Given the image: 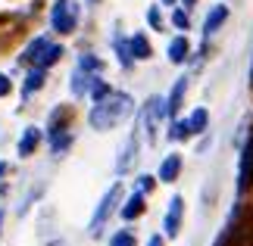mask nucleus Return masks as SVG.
<instances>
[{"label":"nucleus","mask_w":253,"mask_h":246,"mask_svg":"<svg viewBox=\"0 0 253 246\" xmlns=\"http://www.w3.org/2000/svg\"><path fill=\"white\" fill-rule=\"evenodd\" d=\"M131 112H134V100H131V97L122 94V91H110L103 100L94 103V109H91V115H87V122H91L94 131H110V128L122 125Z\"/></svg>","instance_id":"nucleus-1"},{"label":"nucleus","mask_w":253,"mask_h":246,"mask_svg":"<svg viewBox=\"0 0 253 246\" xmlns=\"http://www.w3.org/2000/svg\"><path fill=\"white\" fill-rule=\"evenodd\" d=\"M50 25L60 35H72L75 25H79V3L75 0H56L50 9Z\"/></svg>","instance_id":"nucleus-2"},{"label":"nucleus","mask_w":253,"mask_h":246,"mask_svg":"<svg viewBox=\"0 0 253 246\" xmlns=\"http://www.w3.org/2000/svg\"><path fill=\"white\" fill-rule=\"evenodd\" d=\"M122 200V184H113L110 190H106V196L100 200V206H97V212H94V218H91V234L97 237L100 234V228L106 224V218L113 215V209H116V203Z\"/></svg>","instance_id":"nucleus-3"},{"label":"nucleus","mask_w":253,"mask_h":246,"mask_svg":"<svg viewBox=\"0 0 253 246\" xmlns=\"http://www.w3.org/2000/svg\"><path fill=\"white\" fill-rule=\"evenodd\" d=\"M138 150H141V131L134 128V131L128 134V141H125V146H122V156L116 159V172H128L131 162L138 159Z\"/></svg>","instance_id":"nucleus-4"},{"label":"nucleus","mask_w":253,"mask_h":246,"mask_svg":"<svg viewBox=\"0 0 253 246\" xmlns=\"http://www.w3.org/2000/svg\"><path fill=\"white\" fill-rule=\"evenodd\" d=\"M166 97H153V100L147 103V109H144V122H147V134L153 137L157 134V125L166 119Z\"/></svg>","instance_id":"nucleus-5"},{"label":"nucleus","mask_w":253,"mask_h":246,"mask_svg":"<svg viewBox=\"0 0 253 246\" xmlns=\"http://www.w3.org/2000/svg\"><path fill=\"white\" fill-rule=\"evenodd\" d=\"M181 212H184V200H181V196H172V200H169V212H166V221H163L166 237H178V231H181Z\"/></svg>","instance_id":"nucleus-6"},{"label":"nucleus","mask_w":253,"mask_h":246,"mask_svg":"<svg viewBox=\"0 0 253 246\" xmlns=\"http://www.w3.org/2000/svg\"><path fill=\"white\" fill-rule=\"evenodd\" d=\"M253 181V137L247 141L244 153H241V175H238V190H247V184Z\"/></svg>","instance_id":"nucleus-7"},{"label":"nucleus","mask_w":253,"mask_h":246,"mask_svg":"<svg viewBox=\"0 0 253 246\" xmlns=\"http://www.w3.org/2000/svg\"><path fill=\"white\" fill-rule=\"evenodd\" d=\"M225 19H228V6H212L210 9V13H207V22H203V35H212V32H219V28H222V22H225Z\"/></svg>","instance_id":"nucleus-8"},{"label":"nucleus","mask_w":253,"mask_h":246,"mask_svg":"<svg viewBox=\"0 0 253 246\" xmlns=\"http://www.w3.org/2000/svg\"><path fill=\"white\" fill-rule=\"evenodd\" d=\"M184 94H188V78H178V81H175V87H172V94L166 97V112H169V115H175V112L181 109Z\"/></svg>","instance_id":"nucleus-9"},{"label":"nucleus","mask_w":253,"mask_h":246,"mask_svg":"<svg viewBox=\"0 0 253 246\" xmlns=\"http://www.w3.org/2000/svg\"><path fill=\"white\" fill-rule=\"evenodd\" d=\"M38 143H41V131L32 125V128H25V134H22V141H19V156L22 159H28L35 150H38Z\"/></svg>","instance_id":"nucleus-10"},{"label":"nucleus","mask_w":253,"mask_h":246,"mask_svg":"<svg viewBox=\"0 0 253 246\" xmlns=\"http://www.w3.org/2000/svg\"><path fill=\"white\" fill-rule=\"evenodd\" d=\"M94 84H97V78H94L91 72H82V69H75V75H72V94H75V97L91 94Z\"/></svg>","instance_id":"nucleus-11"},{"label":"nucleus","mask_w":253,"mask_h":246,"mask_svg":"<svg viewBox=\"0 0 253 246\" xmlns=\"http://www.w3.org/2000/svg\"><path fill=\"white\" fill-rule=\"evenodd\" d=\"M178 169H181V156H178V153L166 156V159H163V165H160V181L172 184L175 178H178Z\"/></svg>","instance_id":"nucleus-12"},{"label":"nucleus","mask_w":253,"mask_h":246,"mask_svg":"<svg viewBox=\"0 0 253 246\" xmlns=\"http://www.w3.org/2000/svg\"><path fill=\"white\" fill-rule=\"evenodd\" d=\"M128 50H131L134 60H150V56H153V50H150V44H147L144 35H131L128 37Z\"/></svg>","instance_id":"nucleus-13"},{"label":"nucleus","mask_w":253,"mask_h":246,"mask_svg":"<svg viewBox=\"0 0 253 246\" xmlns=\"http://www.w3.org/2000/svg\"><path fill=\"white\" fill-rule=\"evenodd\" d=\"M188 50H191V47H188V37L178 35V37H175V41L169 44V60H172L175 66H181L184 60H188Z\"/></svg>","instance_id":"nucleus-14"},{"label":"nucleus","mask_w":253,"mask_h":246,"mask_svg":"<svg viewBox=\"0 0 253 246\" xmlns=\"http://www.w3.org/2000/svg\"><path fill=\"white\" fill-rule=\"evenodd\" d=\"M141 212H144V193H131L128 203L122 206V218H125V221H134Z\"/></svg>","instance_id":"nucleus-15"},{"label":"nucleus","mask_w":253,"mask_h":246,"mask_svg":"<svg viewBox=\"0 0 253 246\" xmlns=\"http://www.w3.org/2000/svg\"><path fill=\"white\" fill-rule=\"evenodd\" d=\"M60 56H63V47H60V44H47V47H44V53L38 56L35 69H50L56 60H60Z\"/></svg>","instance_id":"nucleus-16"},{"label":"nucleus","mask_w":253,"mask_h":246,"mask_svg":"<svg viewBox=\"0 0 253 246\" xmlns=\"http://www.w3.org/2000/svg\"><path fill=\"white\" fill-rule=\"evenodd\" d=\"M41 87H44V69H32V72H28V78H25L22 94H25V97H32L35 91H41Z\"/></svg>","instance_id":"nucleus-17"},{"label":"nucleus","mask_w":253,"mask_h":246,"mask_svg":"<svg viewBox=\"0 0 253 246\" xmlns=\"http://www.w3.org/2000/svg\"><path fill=\"white\" fill-rule=\"evenodd\" d=\"M188 125H191V134H203V131H207V125H210L207 109H194L191 119H188Z\"/></svg>","instance_id":"nucleus-18"},{"label":"nucleus","mask_w":253,"mask_h":246,"mask_svg":"<svg viewBox=\"0 0 253 246\" xmlns=\"http://www.w3.org/2000/svg\"><path fill=\"white\" fill-rule=\"evenodd\" d=\"M47 44H50L47 37H35V41L28 44V50H25V60H28V63H38V56L44 53V47H47Z\"/></svg>","instance_id":"nucleus-19"},{"label":"nucleus","mask_w":253,"mask_h":246,"mask_svg":"<svg viewBox=\"0 0 253 246\" xmlns=\"http://www.w3.org/2000/svg\"><path fill=\"white\" fill-rule=\"evenodd\" d=\"M113 47H116V56H119V63H122L125 69H128V66H131V60H134V56H131V50H128V41L116 37V41H113Z\"/></svg>","instance_id":"nucleus-20"},{"label":"nucleus","mask_w":253,"mask_h":246,"mask_svg":"<svg viewBox=\"0 0 253 246\" xmlns=\"http://www.w3.org/2000/svg\"><path fill=\"white\" fill-rule=\"evenodd\" d=\"M79 69H82V72H100L103 63L97 60V56H91V53H82L79 56Z\"/></svg>","instance_id":"nucleus-21"},{"label":"nucleus","mask_w":253,"mask_h":246,"mask_svg":"<svg viewBox=\"0 0 253 246\" xmlns=\"http://www.w3.org/2000/svg\"><path fill=\"white\" fill-rule=\"evenodd\" d=\"M110 246H134V237L128 231H119V234H113L110 237Z\"/></svg>","instance_id":"nucleus-22"},{"label":"nucleus","mask_w":253,"mask_h":246,"mask_svg":"<svg viewBox=\"0 0 253 246\" xmlns=\"http://www.w3.org/2000/svg\"><path fill=\"white\" fill-rule=\"evenodd\" d=\"M191 134V125L188 122H172V131H169V137H175V141H181V137H188Z\"/></svg>","instance_id":"nucleus-23"},{"label":"nucleus","mask_w":253,"mask_h":246,"mask_svg":"<svg viewBox=\"0 0 253 246\" xmlns=\"http://www.w3.org/2000/svg\"><path fill=\"white\" fill-rule=\"evenodd\" d=\"M172 25H175V28H181V32H188V25H191L188 13H184V9H175V13H172Z\"/></svg>","instance_id":"nucleus-24"},{"label":"nucleus","mask_w":253,"mask_h":246,"mask_svg":"<svg viewBox=\"0 0 253 246\" xmlns=\"http://www.w3.org/2000/svg\"><path fill=\"white\" fill-rule=\"evenodd\" d=\"M147 22H150V28H157V32L163 28V16H160V6H150V9H147Z\"/></svg>","instance_id":"nucleus-25"},{"label":"nucleus","mask_w":253,"mask_h":246,"mask_svg":"<svg viewBox=\"0 0 253 246\" xmlns=\"http://www.w3.org/2000/svg\"><path fill=\"white\" fill-rule=\"evenodd\" d=\"M69 143H72V137H69V134H63V137L56 134V137H53V153H63Z\"/></svg>","instance_id":"nucleus-26"},{"label":"nucleus","mask_w":253,"mask_h":246,"mask_svg":"<svg viewBox=\"0 0 253 246\" xmlns=\"http://www.w3.org/2000/svg\"><path fill=\"white\" fill-rule=\"evenodd\" d=\"M106 94H110V87H106V84H100V81H97V84L91 87V97H94V100H103Z\"/></svg>","instance_id":"nucleus-27"},{"label":"nucleus","mask_w":253,"mask_h":246,"mask_svg":"<svg viewBox=\"0 0 253 246\" xmlns=\"http://www.w3.org/2000/svg\"><path fill=\"white\" fill-rule=\"evenodd\" d=\"M153 187V175H141V193H147Z\"/></svg>","instance_id":"nucleus-28"},{"label":"nucleus","mask_w":253,"mask_h":246,"mask_svg":"<svg viewBox=\"0 0 253 246\" xmlns=\"http://www.w3.org/2000/svg\"><path fill=\"white\" fill-rule=\"evenodd\" d=\"M6 94H9V78L0 75V97H6Z\"/></svg>","instance_id":"nucleus-29"},{"label":"nucleus","mask_w":253,"mask_h":246,"mask_svg":"<svg viewBox=\"0 0 253 246\" xmlns=\"http://www.w3.org/2000/svg\"><path fill=\"white\" fill-rule=\"evenodd\" d=\"M147 246H163V237H150V243Z\"/></svg>","instance_id":"nucleus-30"},{"label":"nucleus","mask_w":253,"mask_h":246,"mask_svg":"<svg viewBox=\"0 0 253 246\" xmlns=\"http://www.w3.org/2000/svg\"><path fill=\"white\" fill-rule=\"evenodd\" d=\"M3 172H6V162H0V178H3Z\"/></svg>","instance_id":"nucleus-31"},{"label":"nucleus","mask_w":253,"mask_h":246,"mask_svg":"<svg viewBox=\"0 0 253 246\" xmlns=\"http://www.w3.org/2000/svg\"><path fill=\"white\" fill-rule=\"evenodd\" d=\"M184 3H188V6H191V3H197V0H184Z\"/></svg>","instance_id":"nucleus-32"},{"label":"nucleus","mask_w":253,"mask_h":246,"mask_svg":"<svg viewBox=\"0 0 253 246\" xmlns=\"http://www.w3.org/2000/svg\"><path fill=\"white\" fill-rule=\"evenodd\" d=\"M163 3H175V0H163Z\"/></svg>","instance_id":"nucleus-33"},{"label":"nucleus","mask_w":253,"mask_h":246,"mask_svg":"<svg viewBox=\"0 0 253 246\" xmlns=\"http://www.w3.org/2000/svg\"><path fill=\"white\" fill-rule=\"evenodd\" d=\"M0 224H3V212H0Z\"/></svg>","instance_id":"nucleus-34"},{"label":"nucleus","mask_w":253,"mask_h":246,"mask_svg":"<svg viewBox=\"0 0 253 246\" xmlns=\"http://www.w3.org/2000/svg\"><path fill=\"white\" fill-rule=\"evenodd\" d=\"M250 78H253V69H250Z\"/></svg>","instance_id":"nucleus-35"}]
</instances>
